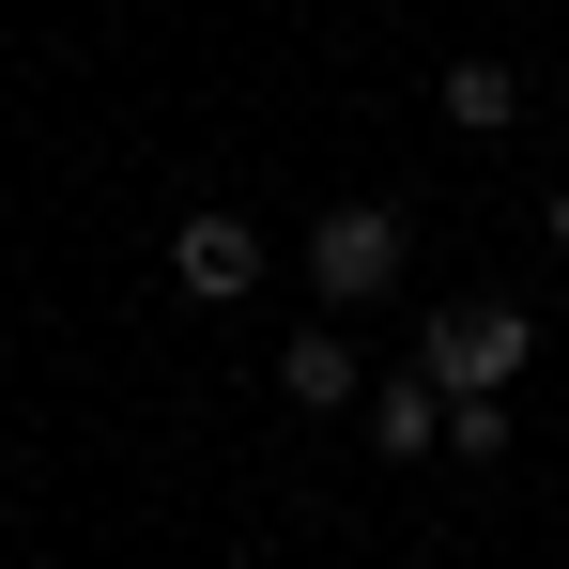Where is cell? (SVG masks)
I'll list each match as a JSON object with an SVG mask.
<instances>
[{
	"instance_id": "obj_8",
	"label": "cell",
	"mask_w": 569,
	"mask_h": 569,
	"mask_svg": "<svg viewBox=\"0 0 569 569\" xmlns=\"http://www.w3.org/2000/svg\"><path fill=\"white\" fill-rule=\"evenodd\" d=\"M555 262H569V186H555Z\"/></svg>"
},
{
	"instance_id": "obj_5",
	"label": "cell",
	"mask_w": 569,
	"mask_h": 569,
	"mask_svg": "<svg viewBox=\"0 0 569 569\" xmlns=\"http://www.w3.org/2000/svg\"><path fill=\"white\" fill-rule=\"evenodd\" d=\"M278 370H292V400H308V416H339V400H370V370H355V339H339V323H308V339H292Z\"/></svg>"
},
{
	"instance_id": "obj_7",
	"label": "cell",
	"mask_w": 569,
	"mask_h": 569,
	"mask_svg": "<svg viewBox=\"0 0 569 569\" xmlns=\"http://www.w3.org/2000/svg\"><path fill=\"white\" fill-rule=\"evenodd\" d=\"M447 462H508V400H447Z\"/></svg>"
},
{
	"instance_id": "obj_4",
	"label": "cell",
	"mask_w": 569,
	"mask_h": 569,
	"mask_svg": "<svg viewBox=\"0 0 569 569\" xmlns=\"http://www.w3.org/2000/svg\"><path fill=\"white\" fill-rule=\"evenodd\" d=\"M355 416H370V447H385V462H416V447H447V385H431V370H400V385H370Z\"/></svg>"
},
{
	"instance_id": "obj_6",
	"label": "cell",
	"mask_w": 569,
	"mask_h": 569,
	"mask_svg": "<svg viewBox=\"0 0 569 569\" xmlns=\"http://www.w3.org/2000/svg\"><path fill=\"white\" fill-rule=\"evenodd\" d=\"M431 108H447L462 139H508V108H523V93H508V62H447V93H431Z\"/></svg>"
},
{
	"instance_id": "obj_2",
	"label": "cell",
	"mask_w": 569,
	"mask_h": 569,
	"mask_svg": "<svg viewBox=\"0 0 569 569\" xmlns=\"http://www.w3.org/2000/svg\"><path fill=\"white\" fill-rule=\"evenodd\" d=\"M308 278H323V308H370V292H400V216H385V200H339V216L308 231Z\"/></svg>"
},
{
	"instance_id": "obj_3",
	"label": "cell",
	"mask_w": 569,
	"mask_h": 569,
	"mask_svg": "<svg viewBox=\"0 0 569 569\" xmlns=\"http://www.w3.org/2000/svg\"><path fill=\"white\" fill-rule=\"evenodd\" d=\"M170 278H186L200 308H231V292H262V231H247V216H216V200H200L186 231H170Z\"/></svg>"
},
{
	"instance_id": "obj_1",
	"label": "cell",
	"mask_w": 569,
	"mask_h": 569,
	"mask_svg": "<svg viewBox=\"0 0 569 569\" xmlns=\"http://www.w3.org/2000/svg\"><path fill=\"white\" fill-rule=\"evenodd\" d=\"M416 370L447 385V400H508V370H539V323H523L508 292H462V308L416 323Z\"/></svg>"
}]
</instances>
